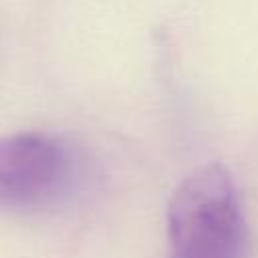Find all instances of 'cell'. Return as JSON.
<instances>
[{"mask_svg":"<svg viewBox=\"0 0 258 258\" xmlns=\"http://www.w3.org/2000/svg\"><path fill=\"white\" fill-rule=\"evenodd\" d=\"M79 181V159L69 141L46 131L0 139V208L38 212L67 200Z\"/></svg>","mask_w":258,"mask_h":258,"instance_id":"obj_2","label":"cell"},{"mask_svg":"<svg viewBox=\"0 0 258 258\" xmlns=\"http://www.w3.org/2000/svg\"><path fill=\"white\" fill-rule=\"evenodd\" d=\"M167 258H244L248 230L230 171L210 163L187 175L167 204Z\"/></svg>","mask_w":258,"mask_h":258,"instance_id":"obj_1","label":"cell"}]
</instances>
